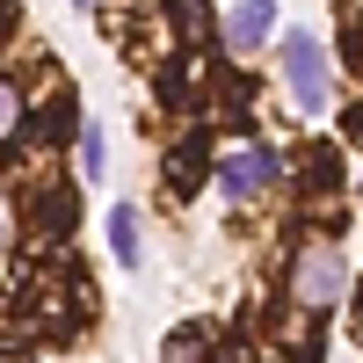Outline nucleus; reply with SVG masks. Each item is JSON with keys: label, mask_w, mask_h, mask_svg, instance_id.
<instances>
[{"label": "nucleus", "mask_w": 363, "mask_h": 363, "mask_svg": "<svg viewBox=\"0 0 363 363\" xmlns=\"http://www.w3.org/2000/svg\"><path fill=\"white\" fill-rule=\"evenodd\" d=\"M109 247L124 269H138V211H109Z\"/></svg>", "instance_id": "nucleus-5"}, {"label": "nucleus", "mask_w": 363, "mask_h": 363, "mask_svg": "<svg viewBox=\"0 0 363 363\" xmlns=\"http://www.w3.org/2000/svg\"><path fill=\"white\" fill-rule=\"evenodd\" d=\"M0 247H8V218H0Z\"/></svg>", "instance_id": "nucleus-9"}, {"label": "nucleus", "mask_w": 363, "mask_h": 363, "mask_svg": "<svg viewBox=\"0 0 363 363\" xmlns=\"http://www.w3.org/2000/svg\"><path fill=\"white\" fill-rule=\"evenodd\" d=\"M203 145H182V153H174V189H196V174H203Z\"/></svg>", "instance_id": "nucleus-8"}, {"label": "nucleus", "mask_w": 363, "mask_h": 363, "mask_svg": "<svg viewBox=\"0 0 363 363\" xmlns=\"http://www.w3.org/2000/svg\"><path fill=\"white\" fill-rule=\"evenodd\" d=\"M356 306H363V291H356Z\"/></svg>", "instance_id": "nucleus-10"}, {"label": "nucleus", "mask_w": 363, "mask_h": 363, "mask_svg": "<svg viewBox=\"0 0 363 363\" xmlns=\"http://www.w3.org/2000/svg\"><path fill=\"white\" fill-rule=\"evenodd\" d=\"M80 8H87V0H80Z\"/></svg>", "instance_id": "nucleus-11"}, {"label": "nucleus", "mask_w": 363, "mask_h": 363, "mask_svg": "<svg viewBox=\"0 0 363 363\" xmlns=\"http://www.w3.org/2000/svg\"><path fill=\"white\" fill-rule=\"evenodd\" d=\"M0 363H8V356H0Z\"/></svg>", "instance_id": "nucleus-12"}, {"label": "nucleus", "mask_w": 363, "mask_h": 363, "mask_svg": "<svg viewBox=\"0 0 363 363\" xmlns=\"http://www.w3.org/2000/svg\"><path fill=\"white\" fill-rule=\"evenodd\" d=\"M342 247L335 240H306L298 247V262H291V298L306 313H335V298H342Z\"/></svg>", "instance_id": "nucleus-1"}, {"label": "nucleus", "mask_w": 363, "mask_h": 363, "mask_svg": "<svg viewBox=\"0 0 363 363\" xmlns=\"http://www.w3.org/2000/svg\"><path fill=\"white\" fill-rule=\"evenodd\" d=\"M269 182H277V153H269V145H225L218 189H225L233 203H247L255 189H269Z\"/></svg>", "instance_id": "nucleus-3"}, {"label": "nucleus", "mask_w": 363, "mask_h": 363, "mask_svg": "<svg viewBox=\"0 0 363 363\" xmlns=\"http://www.w3.org/2000/svg\"><path fill=\"white\" fill-rule=\"evenodd\" d=\"M269 29H277V0H240V8L225 15V44L233 51H262Z\"/></svg>", "instance_id": "nucleus-4"}, {"label": "nucleus", "mask_w": 363, "mask_h": 363, "mask_svg": "<svg viewBox=\"0 0 363 363\" xmlns=\"http://www.w3.org/2000/svg\"><path fill=\"white\" fill-rule=\"evenodd\" d=\"M15 131H22V95H15L8 80H0V145H8Z\"/></svg>", "instance_id": "nucleus-7"}, {"label": "nucleus", "mask_w": 363, "mask_h": 363, "mask_svg": "<svg viewBox=\"0 0 363 363\" xmlns=\"http://www.w3.org/2000/svg\"><path fill=\"white\" fill-rule=\"evenodd\" d=\"M102 167H109V145H102L95 124H87V131H80V174H87V182H102Z\"/></svg>", "instance_id": "nucleus-6"}, {"label": "nucleus", "mask_w": 363, "mask_h": 363, "mask_svg": "<svg viewBox=\"0 0 363 363\" xmlns=\"http://www.w3.org/2000/svg\"><path fill=\"white\" fill-rule=\"evenodd\" d=\"M284 73H291V102L306 116H320L327 109V51L313 29H284Z\"/></svg>", "instance_id": "nucleus-2"}]
</instances>
